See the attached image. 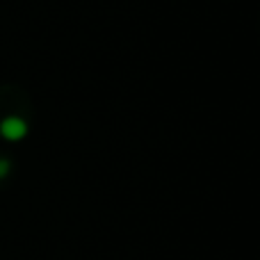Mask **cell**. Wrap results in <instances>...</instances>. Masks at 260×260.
I'll use <instances>...</instances> for the list:
<instances>
[{"mask_svg":"<svg viewBox=\"0 0 260 260\" xmlns=\"http://www.w3.org/2000/svg\"><path fill=\"white\" fill-rule=\"evenodd\" d=\"M9 171V160H5V157H0V178H5Z\"/></svg>","mask_w":260,"mask_h":260,"instance_id":"2","label":"cell"},{"mask_svg":"<svg viewBox=\"0 0 260 260\" xmlns=\"http://www.w3.org/2000/svg\"><path fill=\"white\" fill-rule=\"evenodd\" d=\"M32 103L27 91L21 87L5 85L0 87V137L21 139L30 128Z\"/></svg>","mask_w":260,"mask_h":260,"instance_id":"1","label":"cell"}]
</instances>
